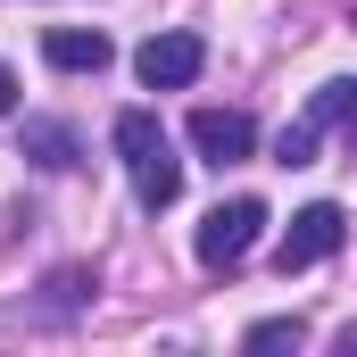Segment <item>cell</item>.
Masks as SVG:
<instances>
[{
	"label": "cell",
	"instance_id": "6da1fadb",
	"mask_svg": "<svg viewBox=\"0 0 357 357\" xmlns=\"http://www.w3.org/2000/svg\"><path fill=\"white\" fill-rule=\"evenodd\" d=\"M116 158H125V175H133V199H142V208H175L183 158H175V142H167V125H158L150 108H125V116H116Z\"/></svg>",
	"mask_w": 357,
	"mask_h": 357
},
{
	"label": "cell",
	"instance_id": "7a4b0ae2",
	"mask_svg": "<svg viewBox=\"0 0 357 357\" xmlns=\"http://www.w3.org/2000/svg\"><path fill=\"white\" fill-rule=\"evenodd\" d=\"M258 233H266V199H225V208H208L199 216V266L208 274H233L250 250H258Z\"/></svg>",
	"mask_w": 357,
	"mask_h": 357
},
{
	"label": "cell",
	"instance_id": "3957f363",
	"mask_svg": "<svg viewBox=\"0 0 357 357\" xmlns=\"http://www.w3.org/2000/svg\"><path fill=\"white\" fill-rule=\"evenodd\" d=\"M341 241H349V216H341L333 199H316V208H299L291 233L274 241V266H282V274H307V266H324Z\"/></svg>",
	"mask_w": 357,
	"mask_h": 357
},
{
	"label": "cell",
	"instance_id": "277c9868",
	"mask_svg": "<svg viewBox=\"0 0 357 357\" xmlns=\"http://www.w3.org/2000/svg\"><path fill=\"white\" fill-rule=\"evenodd\" d=\"M199 67H208V42H199V33H150V42L133 50V75H142L150 91L199 84Z\"/></svg>",
	"mask_w": 357,
	"mask_h": 357
},
{
	"label": "cell",
	"instance_id": "5b68a950",
	"mask_svg": "<svg viewBox=\"0 0 357 357\" xmlns=\"http://www.w3.org/2000/svg\"><path fill=\"white\" fill-rule=\"evenodd\" d=\"M191 150H199L208 167H241V158L258 150V125H250L241 108H191Z\"/></svg>",
	"mask_w": 357,
	"mask_h": 357
},
{
	"label": "cell",
	"instance_id": "8992f818",
	"mask_svg": "<svg viewBox=\"0 0 357 357\" xmlns=\"http://www.w3.org/2000/svg\"><path fill=\"white\" fill-rule=\"evenodd\" d=\"M42 50H50V67H67V75H100V67H108V59H116V50H108V33H100V25H59V33H50V42H42Z\"/></svg>",
	"mask_w": 357,
	"mask_h": 357
},
{
	"label": "cell",
	"instance_id": "52a82bcc",
	"mask_svg": "<svg viewBox=\"0 0 357 357\" xmlns=\"http://www.w3.org/2000/svg\"><path fill=\"white\" fill-rule=\"evenodd\" d=\"M25 158L67 175V167H75V133H67V125H50V116H33V125H25Z\"/></svg>",
	"mask_w": 357,
	"mask_h": 357
},
{
	"label": "cell",
	"instance_id": "ba28073f",
	"mask_svg": "<svg viewBox=\"0 0 357 357\" xmlns=\"http://www.w3.org/2000/svg\"><path fill=\"white\" fill-rule=\"evenodd\" d=\"M349 100H357V84H349V75H333V84L316 91V108H307V125H341V116H349Z\"/></svg>",
	"mask_w": 357,
	"mask_h": 357
},
{
	"label": "cell",
	"instance_id": "9c48e42d",
	"mask_svg": "<svg viewBox=\"0 0 357 357\" xmlns=\"http://www.w3.org/2000/svg\"><path fill=\"white\" fill-rule=\"evenodd\" d=\"M274 158H282V167H316V125H282Z\"/></svg>",
	"mask_w": 357,
	"mask_h": 357
},
{
	"label": "cell",
	"instance_id": "30bf717a",
	"mask_svg": "<svg viewBox=\"0 0 357 357\" xmlns=\"http://www.w3.org/2000/svg\"><path fill=\"white\" fill-rule=\"evenodd\" d=\"M282 341H299V324H258L250 333V349H282Z\"/></svg>",
	"mask_w": 357,
	"mask_h": 357
},
{
	"label": "cell",
	"instance_id": "8fae6325",
	"mask_svg": "<svg viewBox=\"0 0 357 357\" xmlns=\"http://www.w3.org/2000/svg\"><path fill=\"white\" fill-rule=\"evenodd\" d=\"M8 108H17V75L0 67V116H8Z\"/></svg>",
	"mask_w": 357,
	"mask_h": 357
}]
</instances>
